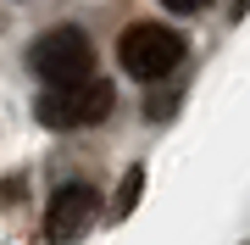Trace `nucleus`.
<instances>
[{"mask_svg":"<svg viewBox=\"0 0 250 245\" xmlns=\"http://www.w3.org/2000/svg\"><path fill=\"white\" fill-rule=\"evenodd\" d=\"M111 84L106 78H78V84H50L45 95H39V123L45 128H89L111 111Z\"/></svg>","mask_w":250,"mask_h":245,"instance_id":"nucleus-1","label":"nucleus"},{"mask_svg":"<svg viewBox=\"0 0 250 245\" xmlns=\"http://www.w3.org/2000/svg\"><path fill=\"white\" fill-rule=\"evenodd\" d=\"M117 62H123V73L156 84V78H167L172 67L184 62V34H172V28H161V22H134L117 39Z\"/></svg>","mask_w":250,"mask_h":245,"instance_id":"nucleus-2","label":"nucleus"},{"mask_svg":"<svg viewBox=\"0 0 250 245\" xmlns=\"http://www.w3.org/2000/svg\"><path fill=\"white\" fill-rule=\"evenodd\" d=\"M34 73L45 84H78V78H95V45L78 34V28H50L45 39L34 45Z\"/></svg>","mask_w":250,"mask_h":245,"instance_id":"nucleus-3","label":"nucleus"},{"mask_svg":"<svg viewBox=\"0 0 250 245\" xmlns=\"http://www.w3.org/2000/svg\"><path fill=\"white\" fill-rule=\"evenodd\" d=\"M95 212H100V195L89 184H62L50 195V212H45V240L50 245H78L83 228L95 223Z\"/></svg>","mask_w":250,"mask_h":245,"instance_id":"nucleus-4","label":"nucleus"},{"mask_svg":"<svg viewBox=\"0 0 250 245\" xmlns=\"http://www.w3.org/2000/svg\"><path fill=\"white\" fill-rule=\"evenodd\" d=\"M139 190H145V173H139V167H128L123 190H117V218H128V212L139 206Z\"/></svg>","mask_w":250,"mask_h":245,"instance_id":"nucleus-5","label":"nucleus"},{"mask_svg":"<svg viewBox=\"0 0 250 245\" xmlns=\"http://www.w3.org/2000/svg\"><path fill=\"white\" fill-rule=\"evenodd\" d=\"M161 6H167V11H206L211 0H161Z\"/></svg>","mask_w":250,"mask_h":245,"instance_id":"nucleus-6","label":"nucleus"},{"mask_svg":"<svg viewBox=\"0 0 250 245\" xmlns=\"http://www.w3.org/2000/svg\"><path fill=\"white\" fill-rule=\"evenodd\" d=\"M245 6H250V0H233V17H239V11H245Z\"/></svg>","mask_w":250,"mask_h":245,"instance_id":"nucleus-7","label":"nucleus"}]
</instances>
